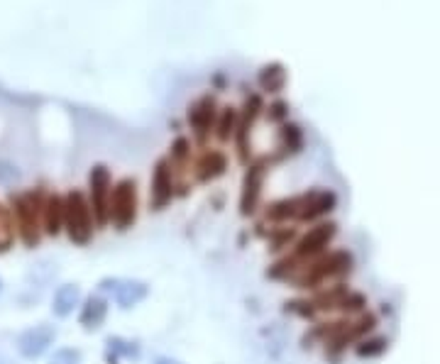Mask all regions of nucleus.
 I'll list each match as a JSON object with an SVG mask.
<instances>
[{
  "mask_svg": "<svg viewBox=\"0 0 440 364\" xmlns=\"http://www.w3.org/2000/svg\"><path fill=\"white\" fill-rule=\"evenodd\" d=\"M98 293L110 296L115 303H118V308H123V311H130V308L140 306V303L145 301L147 293H149V286L140 279H120V276H108V279H103L98 284Z\"/></svg>",
  "mask_w": 440,
  "mask_h": 364,
  "instance_id": "obj_6",
  "label": "nucleus"
},
{
  "mask_svg": "<svg viewBox=\"0 0 440 364\" xmlns=\"http://www.w3.org/2000/svg\"><path fill=\"white\" fill-rule=\"evenodd\" d=\"M235 128H237V110L235 108H222L218 113V120H215V137L220 142H230V137H235Z\"/></svg>",
  "mask_w": 440,
  "mask_h": 364,
  "instance_id": "obj_18",
  "label": "nucleus"
},
{
  "mask_svg": "<svg viewBox=\"0 0 440 364\" xmlns=\"http://www.w3.org/2000/svg\"><path fill=\"white\" fill-rule=\"evenodd\" d=\"M15 232H18V227H15L13 210L5 208V205H0V252H5V250L13 247Z\"/></svg>",
  "mask_w": 440,
  "mask_h": 364,
  "instance_id": "obj_20",
  "label": "nucleus"
},
{
  "mask_svg": "<svg viewBox=\"0 0 440 364\" xmlns=\"http://www.w3.org/2000/svg\"><path fill=\"white\" fill-rule=\"evenodd\" d=\"M352 271V255L347 250H328L318 259L308 262L286 284L301 291H318L328 284H338Z\"/></svg>",
  "mask_w": 440,
  "mask_h": 364,
  "instance_id": "obj_1",
  "label": "nucleus"
},
{
  "mask_svg": "<svg viewBox=\"0 0 440 364\" xmlns=\"http://www.w3.org/2000/svg\"><path fill=\"white\" fill-rule=\"evenodd\" d=\"M284 81H286V74L281 72V67H267L262 69L260 74V86L267 90V93H279L281 88H284Z\"/></svg>",
  "mask_w": 440,
  "mask_h": 364,
  "instance_id": "obj_21",
  "label": "nucleus"
},
{
  "mask_svg": "<svg viewBox=\"0 0 440 364\" xmlns=\"http://www.w3.org/2000/svg\"><path fill=\"white\" fill-rule=\"evenodd\" d=\"M15 179H18V169L8 161H0V184H10Z\"/></svg>",
  "mask_w": 440,
  "mask_h": 364,
  "instance_id": "obj_27",
  "label": "nucleus"
},
{
  "mask_svg": "<svg viewBox=\"0 0 440 364\" xmlns=\"http://www.w3.org/2000/svg\"><path fill=\"white\" fill-rule=\"evenodd\" d=\"M108 308H110V301L103 293H91V296L81 303V313H79V323L84 325V330H88V332L98 330L105 323V318H108Z\"/></svg>",
  "mask_w": 440,
  "mask_h": 364,
  "instance_id": "obj_13",
  "label": "nucleus"
},
{
  "mask_svg": "<svg viewBox=\"0 0 440 364\" xmlns=\"http://www.w3.org/2000/svg\"><path fill=\"white\" fill-rule=\"evenodd\" d=\"M384 350H387V340L384 337H365V340L355 345V352L360 357H377Z\"/></svg>",
  "mask_w": 440,
  "mask_h": 364,
  "instance_id": "obj_24",
  "label": "nucleus"
},
{
  "mask_svg": "<svg viewBox=\"0 0 440 364\" xmlns=\"http://www.w3.org/2000/svg\"><path fill=\"white\" fill-rule=\"evenodd\" d=\"M284 311L291 313V316H298L303 318V321H313L316 318V306L311 303V298H293V301H286L284 303Z\"/></svg>",
  "mask_w": 440,
  "mask_h": 364,
  "instance_id": "obj_22",
  "label": "nucleus"
},
{
  "mask_svg": "<svg viewBox=\"0 0 440 364\" xmlns=\"http://www.w3.org/2000/svg\"><path fill=\"white\" fill-rule=\"evenodd\" d=\"M105 345H108V355L113 357V360H118V357L138 360V357H140V345H138V342L125 340V337H108V340H105Z\"/></svg>",
  "mask_w": 440,
  "mask_h": 364,
  "instance_id": "obj_19",
  "label": "nucleus"
},
{
  "mask_svg": "<svg viewBox=\"0 0 440 364\" xmlns=\"http://www.w3.org/2000/svg\"><path fill=\"white\" fill-rule=\"evenodd\" d=\"M44 196L42 189L34 191H25V194H18L13 198V218H15V227H18L20 240L27 247H37L39 237H42V210H44Z\"/></svg>",
  "mask_w": 440,
  "mask_h": 364,
  "instance_id": "obj_2",
  "label": "nucleus"
},
{
  "mask_svg": "<svg viewBox=\"0 0 440 364\" xmlns=\"http://www.w3.org/2000/svg\"><path fill=\"white\" fill-rule=\"evenodd\" d=\"M64 230V196L49 194L42 210V232L57 237Z\"/></svg>",
  "mask_w": 440,
  "mask_h": 364,
  "instance_id": "obj_16",
  "label": "nucleus"
},
{
  "mask_svg": "<svg viewBox=\"0 0 440 364\" xmlns=\"http://www.w3.org/2000/svg\"><path fill=\"white\" fill-rule=\"evenodd\" d=\"M267 118H269L272 123H284V120L289 118V105H286L284 100H276V103H272L269 110H267Z\"/></svg>",
  "mask_w": 440,
  "mask_h": 364,
  "instance_id": "obj_26",
  "label": "nucleus"
},
{
  "mask_svg": "<svg viewBox=\"0 0 440 364\" xmlns=\"http://www.w3.org/2000/svg\"><path fill=\"white\" fill-rule=\"evenodd\" d=\"M110 189H113V179H110L108 166H103V164L93 166L88 174V205H91V213H93L95 227L108 225Z\"/></svg>",
  "mask_w": 440,
  "mask_h": 364,
  "instance_id": "obj_5",
  "label": "nucleus"
},
{
  "mask_svg": "<svg viewBox=\"0 0 440 364\" xmlns=\"http://www.w3.org/2000/svg\"><path fill=\"white\" fill-rule=\"evenodd\" d=\"M298 240L296 227L291 225H272L269 232H267V245H269L272 255H281L289 247H293V242Z\"/></svg>",
  "mask_w": 440,
  "mask_h": 364,
  "instance_id": "obj_17",
  "label": "nucleus"
},
{
  "mask_svg": "<svg viewBox=\"0 0 440 364\" xmlns=\"http://www.w3.org/2000/svg\"><path fill=\"white\" fill-rule=\"evenodd\" d=\"M267 159H257L252 164H247L245 179H242V191H240V215L250 218L260 210L262 203V189H265V179H267Z\"/></svg>",
  "mask_w": 440,
  "mask_h": 364,
  "instance_id": "obj_7",
  "label": "nucleus"
},
{
  "mask_svg": "<svg viewBox=\"0 0 440 364\" xmlns=\"http://www.w3.org/2000/svg\"><path fill=\"white\" fill-rule=\"evenodd\" d=\"M176 196V179L169 159H159L152 171V189H149V208L164 210Z\"/></svg>",
  "mask_w": 440,
  "mask_h": 364,
  "instance_id": "obj_8",
  "label": "nucleus"
},
{
  "mask_svg": "<svg viewBox=\"0 0 440 364\" xmlns=\"http://www.w3.org/2000/svg\"><path fill=\"white\" fill-rule=\"evenodd\" d=\"M298 208H301V196L279 198L265 208V220L269 222V225H289V222H296Z\"/></svg>",
  "mask_w": 440,
  "mask_h": 364,
  "instance_id": "obj_14",
  "label": "nucleus"
},
{
  "mask_svg": "<svg viewBox=\"0 0 440 364\" xmlns=\"http://www.w3.org/2000/svg\"><path fill=\"white\" fill-rule=\"evenodd\" d=\"M338 198L333 191H308V194H301V208H298V218L296 222H321V218H326L333 208H335Z\"/></svg>",
  "mask_w": 440,
  "mask_h": 364,
  "instance_id": "obj_11",
  "label": "nucleus"
},
{
  "mask_svg": "<svg viewBox=\"0 0 440 364\" xmlns=\"http://www.w3.org/2000/svg\"><path fill=\"white\" fill-rule=\"evenodd\" d=\"M225 171H227V156L220 149H206L194 164V176L199 184H211V181L220 179Z\"/></svg>",
  "mask_w": 440,
  "mask_h": 364,
  "instance_id": "obj_12",
  "label": "nucleus"
},
{
  "mask_svg": "<svg viewBox=\"0 0 440 364\" xmlns=\"http://www.w3.org/2000/svg\"><path fill=\"white\" fill-rule=\"evenodd\" d=\"M301 144H303L301 128H296V125H284V128H281V149H286L289 154H296V151L301 149Z\"/></svg>",
  "mask_w": 440,
  "mask_h": 364,
  "instance_id": "obj_23",
  "label": "nucleus"
},
{
  "mask_svg": "<svg viewBox=\"0 0 440 364\" xmlns=\"http://www.w3.org/2000/svg\"><path fill=\"white\" fill-rule=\"evenodd\" d=\"M0 289H3V281H0Z\"/></svg>",
  "mask_w": 440,
  "mask_h": 364,
  "instance_id": "obj_29",
  "label": "nucleus"
},
{
  "mask_svg": "<svg viewBox=\"0 0 440 364\" xmlns=\"http://www.w3.org/2000/svg\"><path fill=\"white\" fill-rule=\"evenodd\" d=\"M81 360H84L81 350H76V347H59L49 357V364H81Z\"/></svg>",
  "mask_w": 440,
  "mask_h": 364,
  "instance_id": "obj_25",
  "label": "nucleus"
},
{
  "mask_svg": "<svg viewBox=\"0 0 440 364\" xmlns=\"http://www.w3.org/2000/svg\"><path fill=\"white\" fill-rule=\"evenodd\" d=\"M215 120H218V108H215V100L211 98V95L199 98L189 108V125H191V130H194L199 144H204L206 140L211 137V133H213V128H215Z\"/></svg>",
  "mask_w": 440,
  "mask_h": 364,
  "instance_id": "obj_10",
  "label": "nucleus"
},
{
  "mask_svg": "<svg viewBox=\"0 0 440 364\" xmlns=\"http://www.w3.org/2000/svg\"><path fill=\"white\" fill-rule=\"evenodd\" d=\"M154 364H184V362H179L176 357H169V355H156Z\"/></svg>",
  "mask_w": 440,
  "mask_h": 364,
  "instance_id": "obj_28",
  "label": "nucleus"
},
{
  "mask_svg": "<svg viewBox=\"0 0 440 364\" xmlns=\"http://www.w3.org/2000/svg\"><path fill=\"white\" fill-rule=\"evenodd\" d=\"M64 230L74 245L84 247L93 240L95 235V220L91 213L88 198L84 191L74 189L64 196Z\"/></svg>",
  "mask_w": 440,
  "mask_h": 364,
  "instance_id": "obj_3",
  "label": "nucleus"
},
{
  "mask_svg": "<svg viewBox=\"0 0 440 364\" xmlns=\"http://www.w3.org/2000/svg\"><path fill=\"white\" fill-rule=\"evenodd\" d=\"M81 286L79 284H62L57 291H54L52 298V313L57 318H69L76 308H81Z\"/></svg>",
  "mask_w": 440,
  "mask_h": 364,
  "instance_id": "obj_15",
  "label": "nucleus"
},
{
  "mask_svg": "<svg viewBox=\"0 0 440 364\" xmlns=\"http://www.w3.org/2000/svg\"><path fill=\"white\" fill-rule=\"evenodd\" d=\"M54 340H57V328L47 325V323H39L34 328H27L18 337V352L25 360H37V357H42L52 347Z\"/></svg>",
  "mask_w": 440,
  "mask_h": 364,
  "instance_id": "obj_9",
  "label": "nucleus"
},
{
  "mask_svg": "<svg viewBox=\"0 0 440 364\" xmlns=\"http://www.w3.org/2000/svg\"><path fill=\"white\" fill-rule=\"evenodd\" d=\"M138 220V184L133 179H123L110 189L108 201V225L125 232Z\"/></svg>",
  "mask_w": 440,
  "mask_h": 364,
  "instance_id": "obj_4",
  "label": "nucleus"
}]
</instances>
